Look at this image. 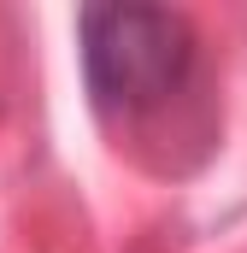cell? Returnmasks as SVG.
Wrapping results in <instances>:
<instances>
[{
  "instance_id": "6da1fadb",
  "label": "cell",
  "mask_w": 247,
  "mask_h": 253,
  "mask_svg": "<svg viewBox=\"0 0 247 253\" xmlns=\"http://www.w3.org/2000/svg\"><path fill=\"white\" fill-rule=\"evenodd\" d=\"M82 77L94 106L141 118L177 100L194 71V36L165 6H82Z\"/></svg>"
}]
</instances>
